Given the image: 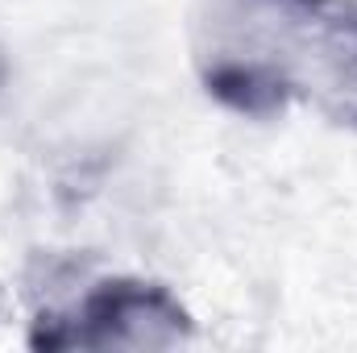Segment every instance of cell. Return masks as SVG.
Here are the masks:
<instances>
[{"label": "cell", "mask_w": 357, "mask_h": 353, "mask_svg": "<svg viewBox=\"0 0 357 353\" xmlns=\"http://www.w3.org/2000/svg\"><path fill=\"white\" fill-rule=\"evenodd\" d=\"M328 0H191L187 50L204 96L233 117L274 121L303 88Z\"/></svg>", "instance_id": "6da1fadb"}, {"label": "cell", "mask_w": 357, "mask_h": 353, "mask_svg": "<svg viewBox=\"0 0 357 353\" xmlns=\"http://www.w3.org/2000/svg\"><path fill=\"white\" fill-rule=\"evenodd\" d=\"M195 337L191 312L167 283L112 274L91 283L71 308H42L25 333L29 350H175Z\"/></svg>", "instance_id": "7a4b0ae2"}, {"label": "cell", "mask_w": 357, "mask_h": 353, "mask_svg": "<svg viewBox=\"0 0 357 353\" xmlns=\"http://www.w3.org/2000/svg\"><path fill=\"white\" fill-rule=\"evenodd\" d=\"M299 100L312 104L333 129L357 133V0H328Z\"/></svg>", "instance_id": "3957f363"}, {"label": "cell", "mask_w": 357, "mask_h": 353, "mask_svg": "<svg viewBox=\"0 0 357 353\" xmlns=\"http://www.w3.org/2000/svg\"><path fill=\"white\" fill-rule=\"evenodd\" d=\"M8 84V54H4V46H0V91Z\"/></svg>", "instance_id": "277c9868"}]
</instances>
